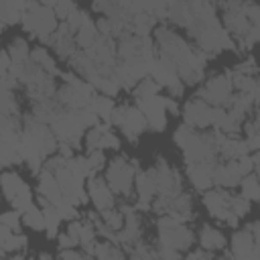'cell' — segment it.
<instances>
[{
	"mask_svg": "<svg viewBox=\"0 0 260 260\" xmlns=\"http://www.w3.org/2000/svg\"><path fill=\"white\" fill-rule=\"evenodd\" d=\"M203 203H205V207L209 209V213L213 217L223 219V221L228 219V215L232 211L230 209V197L221 191H207L205 197H203Z\"/></svg>",
	"mask_w": 260,
	"mask_h": 260,
	"instance_id": "cell-5",
	"label": "cell"
},
{
	"mask_svg": "<svg viewBox=\"0 0 260 260\" xmlns=\"http://www.w3.org/2000/svg\"><path fill=\"white\" fill-rule=\"evenodd\" d=\"M136 189H138V197H140L138 207L148 209L152 195L158 191V189H156V169L146 171V173H140L138 179H136Z\"/></svg>",
	"mask_w": 260,
	"mask_h": 260,
	"instance_id": "cell-3",
	"label": "cell"
},
{
	"mask_svg": "<svg viewBox=\"0 0 260 260\" xmlns=\"http://www.w3.org/2000/svg\"><path fill=\"white\" fill-rule=\"evenodd\" d=\"M242 195L248 199H260V181L252 175H244L242 181Z\"/></svg>",
	"mask_w": 260,
	"mask_h": 260,
	"instance_id": "cell-19",
	"label": "cell"
},
{
	"mask_svg": "<svg viewBox=\"0 0 260 260\" xmlns=\"http://www.w3.org/2000/svg\"><path fill=\"white\" fill-rule=\"evenodd\" d=\"M132 165H128L124 158H116L112 160L110 169H108V185L114 193H130V185H132V177H134V169H136V160H130Z\"/></svg>",
	"mask_w": 260,
	"mask_h": 260,
	"instance_id": "cell-1",
	"label": "cell"
},
{
	"mask_svg": "<svg viewBox=\"0 0 260 260\" xmlns=\"http://www.w3.org/2000/svg\"><path fill=\"white\" fill-rule=\"evenodd\" d=\"M102 215H104V221H106L108 228H112V230H122L124 228V215L120 211H114L110 207V209H104Z\"/></svg>",
	"mask_w": 260,
	"mask_h": 260,
	"instance_id": "cell-21",
	"label": "cell"
},
{
	"mask_svg": "<svg viewBox=\"0 0 260 260\" xmlns=\"http://www.w3.org/2000/svg\"><path fill=\"white\" fill-rule=\"evenodd\" d=\"M59 256H61V258H81L79 252H71V250H67V248H63V252H61Z\"/></svg>",
	"mask_w": 260,
	"mask_h": 260,
	"instance_id": "cell-34",
	"label": "cell"
},
{
	"mask_svg": "<svg viewBox=\"0 0 260 260\" xmlns=\"http://www.w3.org/2000/svg\"><path fill=\"white\" fill-rule=\"evenodd\" d=\"M185 122L189 126H197V128L207 126L209 124V106H207V102H203L201 98L191 100L185 106Z\"/></svg>",
	"mask_w": 260,
	"mask_h": 260,
	"instance_id": "cell-4",
	"label": "cell"
},
{
	"mask_svg": "<svg viewBox=\"0 0 260 260\" xmlns=\"http://www.w3.org/2000/svg\"><path fill=\"white\" fill-rule=\"evenodd\" d=\"M18 213L20 211H8V213H4L2 215V223L4 225H8V228H12V232H16L18 230V223H20V217H18Z\"/></svg>",
	"mask_w": 260,
	"mask_h": 260,
	"instance_id": "cell-29",
	"label": "cell"
},
{
	"mask_svg": "<svg viewBox=\"0 0 260 260\" xmlns=\"http://www.w3.org/2000/svg\"><path fill=\"white\" fill-rule=\"evenodd\" d=\"M221 152H223L225 158H240L242 154L248 152V144L246 142H240V140H223Z\"/></svg>",
	"mask_w": 260,
	"mask_h": 260,
	"instance_id": "cell-17",
	"label": "cell"
},
{
	"mask_svg": "<svg viewBox=\"0 0 260 260\" xmlns=\"http://www.w3.org/2000/svg\"><path fill=\"white\" fill-rule=\"evenodd\" d=\"M37 2H39V4H43V6H51V8H53L59 0H37Z\"/></svg>",
	"mask_w": 260,
	"mask_h": 260,
	"instance_id": "cell-36",
	"label": "cell"
},
{
	"mask_svg": "<svg viewBox=\"0 0 260 260\" xmlns=\"http://www.w3.org/2000/svg\"><path fill=\"white\" fill-rule=\"evenodd\" d=\"M104 160H106V156H104L102 148L89 150V156H87V165H89V169H91L93 173H95V171H100V169L104 167Z\"/></svg>",
	"mask_w": 260,
	"mask_h": 260,
	"instance_id": "cell-25",
	"label": "cell"
},
{
	"mask_svg": "<svg viewBox=\"0 0 260 260\" xmlns=\"http://www.w3.org/2000/svg\"><path fill=\"white\" fill-rule=\"evenodd\" d=\"M120 146V140L108 130V132H104L102 134V138H100V144H98V148H118Z\"/></svg>",
	"mask_w": 260,
	"mask_h": 260,
	"instance_id": "cell-27",
	"label": "cell"
},
{
	"mask_svg": "<svg viewBox=\"0 0 260 260\" xmlns=\"http://www.w3.org/2000/svg\"><path fill=\"white\" fill-rule=\"evenodd\" d=\"M236 165H238V171H240L242 177H244V175H250L252 169H254V160H252V156H246V154H242V156L236 160Z\"/></svg>",
	"mask_w": 260,
	"mask_h": 260,
	"instance_id": "cell-28",
	"label": "cell"
},
{
	"mask_svg": "<svg viewBox=\"0 0 260 260\" xmlns=\"http://www.w3.org/2000/svg\"><path fill=\"white\" fill-rule=\"evenodd\" d=\"M126 114H128V108H126V106L114 108V112H112V118H110V122H114V124L122 126V124L126 122Z\"/></svg>",
	"mask_w": 260,
	"mask_h": 260,
	"instance_id": "cell-30",
	"label": "cell"
},
{
	"mask_svg": "<svg viewBox=\"0 0 260 260\" xmlns=\"http://www.w3.org/2000/svg\"><path fill=\"white\" fill-rule=\"evenodd\" d=\"M146 116L142 114V110L140 108H128V114H126V122L122 124V128H124V132H126V136L130 138V140H136V136L146 128Z\"/></svg>",
	"mask_w": 260,
	"mask_h": 260,
	"instance_id": "cell-8",
	"label": "cell"
},
{
	"mask_svg": "<svg viewBox=\"0 0 260 260\" xmlns=\"http://www.w3.org/2000/svg\"><path fill=\"white\" fill-rule=\"evenodd\" d=\"M201 246L205 250H219V248L225 246V240L217 230H213L209 225H203V230H201Z\"/></svg>",
	"mask_w": 260,
	"mask_h": 260,
	"instance_id": "cell-11",
	"label": "cell"
},
{
	"mask_svg": "<svg viewBox=\"0 0 260 260\" xmlns=\"http://www.w3.org/2000/svg\"><path fill=\"white\" fill-rule=\"evenodd\" d=\"M98 87H100L104 93H108V95H114V93L120 89V81H118V77H112V79H108V77H102V79H100V83H98Z\"/></svg>",
	"mask_w": 260,
	"mask_h": 260,
	"instance_id": "cell-26",
	"label": "cell"
},
{
	"mask_svg": "<svg viewBox=\"0 0 260 260\" xmlns=\"http://www.w3.org/2000/svg\"><path fill=\"white\" fill-rule=\"evenodd\" d=\"M59 152H61V156H65V158H71V148H69L65 142H61V144H59Z\"/></svg>",
	"mask_w": 260,
	"mask_h": 260,
	"instance_id": "cell-33",
	"label": "cell"
},
{
	"mask_svg": "<svg viewBox=\"0 0 260 260\" xmlns=\"http://www.w3.org/2000/svg\"><path fill=\"white\" fill-rule=\"evenodd\" d=\"M230 91H232V73L209 79L207 85L197 93V98H201L203 102H211L215 106H223V104H230L232 100Z\"/></svg>",
	"mask_w": 260,
	"mask_h": 260,
	"instance_id": "cell-2",
	"label": "cell"
},
{
	"mask_svg": "<svg viewBox=\"0 0 260 260\" xmlns=\"http://www.w3.org/2000/svg\"><path fill=\"white\" fill-rule=\"evenodd\" d=\"M156 91H158V83H154L152 79H142V81H138L134 95H136V100H146V98L156 95Z\"/></svg>",
	"mask_w": 260,
	"mask_h": 260,
	"instance_id": "cell-20",
	"label": "cell"
},
{
	"mask_svg": "<svg viewBox=\"0 0 260 260\" xmlns=\"http://www.w3.org/2000/svg\"><path fill=\"white\" fill-rule=\"evenodd\" d=\"M22 221H24L28 228H32V230H43V228H47V223H45V213L39 211L35 205H30V207L24 211Z\"/></svg>",
	"mask_w": 260,
	"mask_h": 260,
	"instance_id": "cell-18",
	"label": "cell"
},
{
	"mask_svg": "<svg viewBox=\"0 0 260 260\" xmlns=\"http://www.w3.org/2000/svg\"><path fill=\"white\" fill-rule=\"evenodd\" d=\"M95 24L91 20H87L79 30H77V37H75V43L81 47V49H89L93 43H95Z\"/></svg>",
	"mask_w": 260,
	"mask_h": 260,
	"instance_id": "cell-14",
	"label": "cell"
},
{
	"mask_svg": "<svg viewBox=\"0 0 260 260\" xmlns=\"http://www.w3.org/2000/svg\"><path fill=\"white\" fill-rule=\"evenodd\" d=\"M236 71H238V73H246V75L254 73V71H256V67H254V59H248L246 63H240Z\"/></svg>",
	"mask_w": 260,
	"mask_h": 260,
	"instance_id": "cell-32",
	"label": "cell"
},
{
	"mask_svg": "<svg viewBox=\"0 0 260 260\" xmlns=\"http://www.w3.org/2000/svg\"><path fill=\"white\" fill-rule=\"evenodd\" d=\"M87 20H89V18H87V14H85V12H81V10H73L65 22L69 24V28H71V30H79Z\"/></svg>",
	"mask_w": 260,
	"mask_h": 260,
	"instance_id": "cell-24",
	"label": "cell"
},
{
	"mask_svg": "<svg viewBox=\"0 0 260 260\" xmlns=\"http://www.w3.org/2000/svg\"><path fill=\"white\" fill-rule=\"evenodd\" d=\"M75 244H79L77 238H73V236H69V234H61V236H59V246H61V248H71V246H75Z\"/></svg>",
	"mask_w": 260,
	"mask_h": 260,
	"instance_id": "cell-31",
	"label": "cell"
},
{
	"mask_svg": "<svg viewBox=\"0 0 260 260\" xmlns=\"http://www.w3.org/2000/svg\"><path fill=\"white\" fill-rule=\"evenodd\" d=\"M43 213H45V223H47V234H49V238H55L57 236V225H59V221L63 219L61 217V213H59V209L53 205V203H49L45 209H43Z\"/></svg>",
	"mask_w": 260,
	"mask_h": 260,
	"instance_id": "cell-16",
	"label": "cell"
},
{
	"mask_svg": "<svg viewBox=\"0 0 260 260\" xmlns=\"http://www.w3.org/2000/svg\"><path fill=\"white\" fill-rule=\"evenodd\" d=\"M240 179H242V175H240L236 162H228V165L213 169V183H217L219 187H234L240 183Z\"/></svg>",
	"mask_w": 260,
	"mask_h": 260,
	"instance_id": "cell-9",
	"label": "cell"
},
{
	"mask_svg": "<svg viewBox=\"0 0 260 260\" xmlns=\"http://www.w3.org/2000/svg\"><path fill=\"white\" fill-rule=\"evenodd\" d=\"M250 232L254 234V240H256V242H260V223H254V225H250Z\"/></svg>",
	"mask_w": 260,
	"mask_h": 260,
	"instance_id": "cell-35",
	"label": "cell"
},
{
	"mask_svg": "<svg viewBox=\"0 0 260 260\" xmlns=\"http://www.w3.org/2000/svg\"><path fill=\"white\" fill-rule=\"evenodd\" d=\"M230 209H232L238 217H242V215H246V213L250 211V199H248V197H244V195L230 197Z\"/></svg>",
	"mask_w": 260,
	"mask_h": 260,
	"instance_id": "cell-22",
	"label": "cell"
},
{
	"mask_svg": "<svg viewBox=\"0 0 260 260\" xmlns=\"http://www.w3.org/2000/svg\"><path fill=\"white\" fill-rule=\"evenodd\" d=\"M256 246V240H254V234L250 230H244V232H236L234 238H232V256H238V258H244V256H252V250Z\"/></svg>",
	"mask_w": 260,
	"mask_h": 260,
	"instance_id": "cell-10",
	"label": "cell"
},
{
	"mask_svg": "<svg viewBox=\"0 0 260 260\" xmlns=\"http://www.w3.org/2000/svg\"><path fill=\"white\" fill-rule=\"evenodd\" d=\"M8 55L12 57V63H26L30 59V51L28 45L22 39H14L8 47Z\"/></svg>",
	"mask_w": 260,
	"mask_h": 260,
	"instance_id": "cell-15",
	"label": "cell"
},
{
	"mask_svg": "<svg viewBox=\"0 0 260 260\" xmlns=\"http://www.w3.org/2000/svg\"><path fill=\"white\" fill-rule=\"evenodd\" d=\"M2 181H4V193H6V199H8V201H12L18 193H22V191L28 189V187L20 181V177H18V175H12V173H4Z\"/></svg>",
	"mask_w": 260,
	"mask_h": 260,
	"instance_id": "cell-12",
	"label": "cell"
},
{
	"mask_svg": "<svg viewBox=\"0 0 260 260\" xmlns=\"http://www.w3.org/2000/svg\"><path fill=\"white\" fill-rule=\"evenodd\" d=\"M89 108L106 122H110L112 112H114V102L110 98H91L89 100Z\"/></svg>",
	"mask_w": 260,
	"mask_h": 260,
	"instance_id": "cell-13",
	"label": "cell"
},
{
	"mask_svg": "<svg viewBox=\"0 0 260 260\" xmlns=\"http://www.w3.org/2000/svg\"><path fill=\"white\" fill-rule=\"evenodd\" d=\"M87 189H89V195H91V199H93V203H95V207H98L100 211L110 209V207L114 205L112 189H110V187H108L104 181H100V179L91 177V179H89Z\"/></svg>",
	"mask_w": 260,
	"mask_h": 260,
	"instance_id": "cell-7",
	"label": "cell"
},
{
	"mask_svg": "<svg viewBox=\"0 0 260 260\" xmlns=\"http://www.w3.org/2000/svg\"><path fill=\"white\" fill-rule=\"evenodd\" d=\"M191 244V232L183 225H175L171 230H160V246H169L175 250H183Z\"/></svg>",
	"mask_w": 260,
	"mask_h": 260,
	"instance_id": "cell-6",
	"label": "cell"
},
{
	"mask_svg": "<svg viewBox=\"0 0 260 260\" xmlns=\"http://www.w3.org/2000/svg\"><path fill=\"white\" fill-rule=\"evenodd\" d=\"M55 14H57V18H61V20H67L69 18V14L75 10V4H73V0H59L55 6Z\"/></svg>",
	"mask_w": 260,
	"mask_h": 260,
	"instance_id": "cell-23",
	"label": "cell"
}]
</instances>
